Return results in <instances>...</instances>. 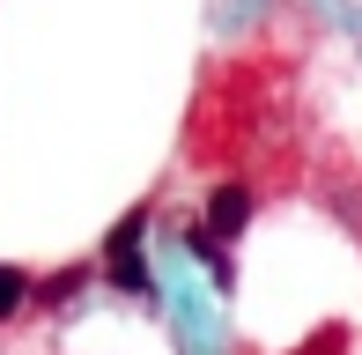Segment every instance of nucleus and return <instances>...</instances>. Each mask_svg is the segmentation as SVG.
I'll return each instance as SVG.
<instances>
[{"label": "nucleus", "instance_id": "nucleus-2", "mask_svg": "<svg viewBox=\"0 0 362 355\" xmlns=\"http://www.w3.org/2000/svg\"><path fill=\"white\" fill-rule=\"evenodd\" d=\"M244 222H252V185H244V178H222L215 200H207V237H215V245H229Z\"/></svg>", "mask_w": 362, "mask_h": 355}, {"label": "nucleus", "instance_id": "nucleus-1", "mask_svg": "<svg viewBox=\"0 0 362 355\" xmlns=\"http://www.w3.org/2000/svg\"><path fill=\"white\" fill-rule=\"evenodd\" d=\"M141 237H148V207H134V215L119 222V230L104 237V274L119 289H134V296H148V267H141Z\"/></svg>", "mask_w": 362, "mask_h": 355}, {"label": "nucleus", "instance_id": "nucleus-4", "mask_svg": "<svg viewBox=\"0 0 362 355\" xmlns=\"http://www.w3.org/2000/svg\"><path fill=\"white\" fill-rule=\"evenodd\" d=\"M30 303V274L23 267H0V318H15Z\"/></svg>", "mask_w": 362, "mask_h": 355}, {"label": "nucleus", "instance_id": "nucleus-3", "mask_svg": "<svg viewBox=\"0 0 362 355\" xmlns=\"http://www.w3.org/2000/svg\"><path fill=\"white\" fill-rule=\"evenodd\" d=\"M81 289H89V267H67V274H52V281L37 289V303H45V311H59V303L81 296Z\"/></svg>", "mask_w": 362, "mask_h": 355}]
</instances>
